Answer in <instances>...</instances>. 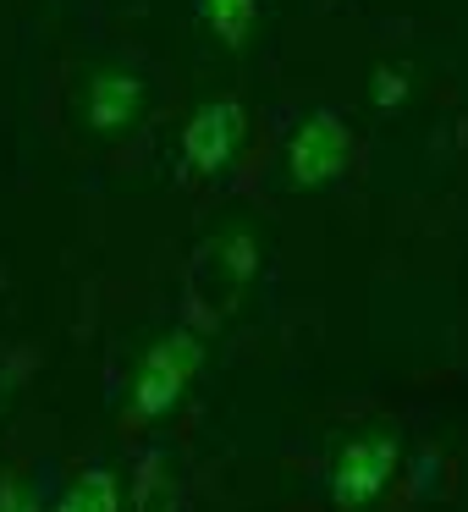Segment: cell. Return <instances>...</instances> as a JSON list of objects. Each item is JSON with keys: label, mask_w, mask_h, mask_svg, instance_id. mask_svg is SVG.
<instances>
[{"label": "cell", "mask_w": 468, "mask_h": 512, "mask_svg": "<svg viewBox=\"0 0 468 512\" xmlns=\"http://www.w3.org/2000/svg\"><path fill=\"white\" fill-rule=\"evenodd\" d=\"M0 512H39V501L28 496L17 479H6V485H0Z\"/></svg>", "instance_id": "ba28073f"}, {"label": "cell", "mask_w": 468, "mask_h": 512, "mask_svg": "<svg viewBox=\"0 0 468 512\" xmlns=\"http://www.w3.org/2000/svg\"><path fill=\"white\" fill-rule=\"evenodd\" d=\"M237 144H243V105L215 100V105H204V111H193L188 133H182V166H188L193 177H215V171L237 155Z\"/></svg>", "instance_id": "277c9868"}, {"label": "cell", "mask_w": 468, "mask_h": 512, "mask_svg": "<svg viewBox=\"0 0 468 512\" xmlns=\"http://www.w3.org/2000/svg\"><path fill=\"white\" fill-rule=\"evenodd\" d=\"M199 17L215 28L221 45H243L254 17H259V0H199Z\"/></svg>", "instance_id": "52a82bcc"}, {"label": "cell", "mask_w": 468, "mask_h": 512, "mask_svg": "<svg viewBox=\"0 0 468 512\" xmlns=\"http://www.w3.org/2000/svg\"><path fill=\"white\" fill-rule=\"evenodd\" d=\"M375 94H380V105H386V111H391V105H402V78L380 72V78H375Z\"/></svg>", "instance_id": "9c48e42d"}, {"label": "cell", "mask_w": 468, "mask_h": 512, "mask_svg": "<svg viewBox=\"0 0 468 512\" xmlns=\"http://www.w3.org/2000/svg\"><path fill=\"white\" fill-rule=\"evenodd\" d=\"M199 364H204L199 331H171V336H160V342L144 353L138 380H133V424L166 419V413L182 402V391L193 386Z\"/></svg>", "instance_id": "6da1fadb"}, {"label": "cell", "mask_w": 468, "mask_h": 512, "mask_svg": "<svg viewBox=\"0 0 468 512\" xmlns=\"http://www.w3.org/2000/svg\"><path fill=\"white\" fill-rule=\"evenodd\" d=\"M347 149H353V138H347V122L336 111L303 116V127L287 144L292 182H298V188H325V182H336L347 171Z\"/></svg>", "instance_id": "3957f363"}, {"label": "cell", "mask_w": 468, "mask_h": 512, "mask_svg": "<svg viewBox=\"0 0 468 512\" xmlns=\"http://www.w3.org/2000/svg\"><path fill=\"white\" fill-rule=\"evenodd\" d=\"M397 457L402 446L391 441V435H358V441H347L342 452L331 457V501L347 512H364L380 501V490L391 485V474H397Z\"/></svg>", "instance_id": "7a4b0ae2"}, {"label": "cell", "mask_w": 468, "mask_h": 512, "mask_svg": "<svg viewBox=\"0 0 468 512\" xmlns=\"http://www.w3.org/2000/svg\"><path fill=\"white\" fill-rule=\"evenodd\" d=\"M56 512H122V485H116V474H105V468H89V474L56 501Z\"/></svg>", "instance_id": "8992f818"}, {"label": "cell", "mask_w": 468, "mask_h": 512, "mask_svg": "<svg viewBox=\"0 0 468 512\" xmlns=\"http://www.w3.org/2000/svg\"><path fill=\"white\" fill-rule=\"evenodd\" d=\"M138 100H144L138 78H127V72H100V78L89 83V122L100 127V133H116V127H127L138 116Z\"/></svg>", "instance_id": "5b68a950"}]
</instances>
